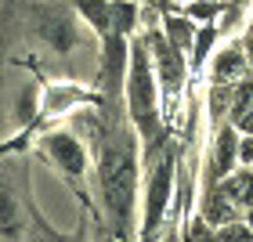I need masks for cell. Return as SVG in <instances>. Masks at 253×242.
<instances>
[{
  "instance_id": "6da1fadb",
  "label": "cell",
  "mask_w": 253,
  "mask_h": 242,
  "mask_svg": "<svg viewBox=\"0 0 253 242\" xmlns=\"http://www.w3.org/2000/svg\"><path fill=\"white\" fill-rule=\"evenodd\" d=\"M101 181H105L109 210L116 213L120 221H126V213H130V202H134V181H137L130 141H116V145H109V152H105V166H101Z\"/></svg>"
},
{
  "instance_id": "7a4b0ae2",
  "label": "cell",
  "mask_w": 253,
  "mask_h": 242,
  "mask_svg": "<svg viewBox=\"0 0 253 242\" xmlns=\"http://www.w3.org/2000/svg\"><path fill=\"white\" fill-rule=\"evenodd\" d=\"M130 109L134 120L152 126V80H148V62L145 54L134 58V73H130Z\"/></svg>"
},
{
  "instance_id": "3957f363",
  "label": "cell",
  "mask_w": 253,
  "mask_h": 242,
  "mask_svg": "<svg viewBox=\"0 0 253 242\" xmlns=\"http://www.w3.org/2000/svg\"><path fill=\"white\" fill-rule=\"evenodd\" d=\"M33 26H37V33L43 40H51L58 51H69V43H73V26H69V18L58 7H37Z\"/></svg>"
},
{
  "instance_id": "277c9868",
  "label": "cell",
  "mask_w": 253,
  "mask_h": 242,
  "mask_svg": "<svg viewBox=\"0 0 253 242\" xmlns=\"http://www.w3.org/2000/svg\"><path fill=\"white\" fill-rule=\"evenodd\" d=\"M167 188H170V166L163 163L156 170L152 177V195H148V228L159 221V213H163V202H167Z\"/></svg>"
},
{
  "instance_id": "5b68a950",
  "label": "cell",
  "mask_w": 253,
  "mask_h": 242,
  "mask_svg": "<svg viewBox=\"0 0 253 242\" xmlns=\"http://www.w3.org/2000/svg\"><path fill=\"white\" fill-rule=\"evenodd\" d=\"M51 152L58 156V163L65 170H73V174L84 170V152H80V145L73 141V137H51Z\"/></svg>"
},
{
  "instance_id": "8992f818",
  "label": "cell",
  "mask_w": 253,
  "mask_h": 242,
  "mask_svg": "<svg viewBox=\"0 0 253 242\" xmlns=\"http://www.w3.org/2000/svg\"><path fill=\"white\" fill-rule=\"evenodd\" d=\"M156 51H159V62H163V80H167V83H177V80H181V62H177V54L167 51L163 40L156 43Z\"/></svg>"
},
{
  "instance_id": "52a82bcc",
  "label": "cell",
  "mask_w": 253,
  "mask_h": 242,
  "mask_svg": "<svg viewBox=\"0 0 253 242\" xmlns=\"http://www.w3.org/2000/svg\"><path fill=\"white\" fill-rule=\"evenodd\" d=\"M224 192H232L239 202H246V206H253V177L250 174H243V177H235V181H228V188Z\"/></svg>"
},
{
  "instance_id": "ba28073f",
  "label": "cell",
  "mask_w": 253,
  "mask_h": 242,
  "mask_svg": "<svg viewBox=\"0 0 253 242\" xmlns=\"http://www.w3.org/2000/svg\"><path fill=\"white\" fill-rule=\"evenodd\" d=\"M80 7H84V15L94 22L98 29H105V26H109V15H105V11H112V7H105L101 0H80Z\"/></svg>"
},
{
  "instance_id": "9c48e42d",
  "label": "cell",
  "mask_w": 253,
  "mask_h": 242,
  "mask_svg": "<svg viewBox=\"0 0 253 242\" xmlns=\"http://www.w3.org/2000/svg\"><path fill=\"white\" fill-rule=\"evenodd\" d=\"M0 221H4V235L11 242V239H15V202H11L7 192H4V213H0Z\"/></svg>"
},
{
  "instance_id": "30bf717a",
  "label": "cell",
  "mask_w": 253,
  "mask_h": 242,
  "mask_svg": "<svg viewBox=\"0 0 253 242\" xmlns=\"http://www.w3.org/2000/svg\"><path fill=\"white\" fill-rule=\"evenodd\" d=\"M239 73V54H221V58H217V76H235Z\"/></svg>"
},
{
  "instance_id": "8fae6325",
  "label": "cell",
  "mask_w": 253,
  "mask_h": 242,
  "mask_svg": "<svg viewBox=\"0 0 253 242\" xmlns=\"http://www.w3.org/2000/svg\"><path fill=\"white\" fill-rule=\"evenodd\" d=\"M232 152H235V141H232V134H221V156H217V166H228L232 163Z\"/></svg>"
},
{
  "instance_id": "7c38bea8",
  "label": "cell",
  "mask_w": 253,
  "mask_h": 242,
  "mask_svg": "<svg viewBox=\"0 0 253 242\" xmlns=\"http://www.w3.org/2000/svg\"><path fill=\"white\" fill-rule=\"evenodd\" d=\"M112 18H116L120 29H126V26L134 22V7H130V4H116V7H112Z\"/></svg>"
},
{
  "instance_id": "4fadbf2b",
  "label": "cell",
  "mask_w": 253,
  "mask_h": 242,
  "mask_svg": "<svg viewBox=\"0 0 253 242\" xmlns=\"http://www.w3.org/2000/svg\"><path fill=\"white\" fill-rule=\"evenodd\" d=\"M170 37H174V43H177V47H185V43H188V37H192V33H188V22H170Z\"/></svg>"
},
{
  "instance_id": "5bb4252c",
  "label": "cell",
  "mask_w": 253,
  "mask_h": 242,
  "mask_svg": "<svg viewBox=\"0 0 253 242\" xmlns=\"http://www.w3.org/2000/svg\"><path fill=\"white\" fill-rule=\"evenodd\" d=\"M221 242H253V235L246 232V228H228V232L221 235Z\"/></svg>"
},
{
  "instance_id": "9a60e30c",
  "label": "cell",
  "mask_w": 253,
  "mask_h": 242,
  "mask_svg": "<svg viewBox=\"0 0 253 242\" xmlns=\"http://www.w3.org/2000/svg\"><path fill=\"white\" fill-rule=\"evenodd\" d=\"M224 217H228V206H224L221 195H213L210 199V221H224Z\"/></svg>"
},
{
  "instance_id": "2e32d148",
  "label": "cell",
  "mask_w": 253,
  "mask_h": 242,
  "mask_svg": "<svg viewBox=\"0 0 253 242\" xmlns=\"http://www.w3.org/2000/svg\"><path fill=\"white\" fill-rule=\"evenodd\" d=\"M210 11H213L210 4H195V7H192V15H199V18H206V15H210Z\"/></svg>"
},
{
  "instance_id": "e0dca14e",
  "label": "cell",
  "mask_w": 253,
  "mask_h": 242,
  "mask_svg": "<svg viewBox=\"0 0 253 242\" xmlns=\"http://www.w3.org/2000/svg\"><path fill=\"white\" fill-rule=\"evenodd\" d=\"M243 159H253V141H246V145H243Z\"/></svg>"
},
{
  "instance_id": "ac0fdd59",
  "label": "cell",
  "mask_w": 253,
  "mask_h": 242,
  "mask_svg": "<svg viewBox=\"0 0 253 242\" xmlns=\"http://www.w3.org/2000/svg\"><path fill=\"white\" fill-rule=\"evenodd\" d=\"M243 126H246V130L253 134V116H246V120H243Z\"/></svg>"
},
{
  "instance_id": "d6986e66",
  "label": "cell",
  "mask_w": 253,
  "mask_h": 242,
  "mask_svg": "<svg viewBox=\"0 0 253 242\" xmlns=\"http://www.w3.org/2000/svg\"><path fill=\"white\" fill-rule=\"evenodd\" d=\"M250 51H253V37H250Z\"/></svg>"
},
{
  "instance_id": "ffe728a7",
  "label": "cell",
  "mask_w": 253,
  "mask_h": 242,
  "mask_svg": "<svg viewBox=\"0 0 253 242\" xmlns=\"http://www.w3.org/2000/svg\"><path fill=\"white\" fill-rule=\"evenodd\" d=\"M250 224H253V217H250Z\"/></svg>"
}]
</instances>
